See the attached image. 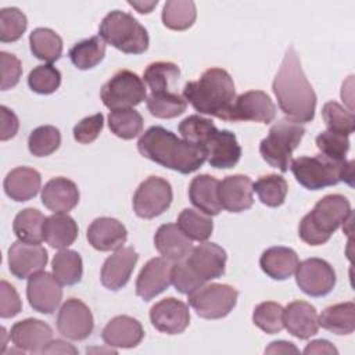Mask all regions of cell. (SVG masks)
<instances>
[{
  "label": "cell",
  "instance_id": "1",
  "mask_svg": "<svg viewBox=\"0 0 355 355\" xmlns=\"http://www.w3.org/2000/svg\"><path fill=\"white\" fill-rule=\"evenodd\" d=\"M272 90L277 98L279 108L290 121L306 123L315 118L316 94L302 71L294 47L287 49L273 79Z\"/></svg>",
  "mask_w": 355,
  "mask_h": 355
},
{
  "label": "cell",
  "instance_id": "2",
  "mask_svg": "<svg viewBox=\"0 0 355 355\" xmlns=\"http://www.w3.org/2000/svg\"><path fill=\"white\" fill-rule=\"evenodd\" d=\"M137 150L144 158L183 175L196 172L207 161V153L201 146L179 139L158 125L148 128L139 137Z\"/></svg>",
  "mask_w": 355,
  "mask_h": 355
},
{
  "label": "cell",
  "instance_id": "3",
  "mask_svg": "<svg viewBox=\"0 0 355 355\" xmlns=\"http://www.w3.org/2000/svg\"><path fill=\"white\" fill-rule=\"evenodd\" d=\"M183 97L200 114L233 122L236 89L227 71L222 68L204 71L198 80L184 85Z\"/></svg>",
  "mask_w": 355,
  "mask_h": 355
},
{
  "label": "cell",
  "instance_id": "4",
  "mask_svg": "<svg viewBox=\"0 0 355 355\" xmlns=\"http://www.w3.org/2000/svg\"><path fill=\"white\" fill-rule=\"evenodd\" d=\"M352 214L351 204L341 194H329L320 198L298 226L300 239L309 245L327 243L331 234Z\"/></svg>",
  "mask_w": 355,
  "mask_h": 355
},
{
  "label": "cell",
  "instance_id": "5",
  "mask_svg": "<svg viewBox=\"0 0 355 355\" xmlns=\"http://www.w3.org/2000/svg\"><path fill=\"white\" fill-rule=\"evenodd\" d=\"M295 180L308 190H320L345 182L352 186L354 161H334L323 154L298 157L290 162Z\"/></svg>",
  "mask_w": 355,
  "mask_h": 355
},
{
  "label": "cell",
  "instance_id": "6",
  "mask_svg": "<svg viewBox=\"0 0 355 355\" xmlns=\"http://www.w3.org/2000/svg\"><path fill=\"white\" fill-rule=\"evenodd\" d=\"M98 36L125 54H141L148 49L147 29L129 12L110 11L98 26Z\"/></svg>",
  "mask_w": 355,
  "mask_h": 355
},
{
  "label": "cell",
  "instance_id": "7",
  "mask_svg": "<svg viewBox=\"0 0 355 355\" xmlns=\"http://www.w3.org/2000/svg\"><path fill=\"white\" fill-rule=\"evenodd\" d=\"M304 135L305 128L301 123L282 119L269 129L268 136L259 144V153L270 166L287 172L293 151L300 146Z\"/></svg>",
  "mask_w": 355,
  "mask_h": 355
},
{
  "label": "cell",
  "instance_id": "8",
  "mask_svg": "<svg viewBox=\"0 0 355 355\" xmlns=\"http://www.w3.org/2000/svg\"><path fill=\"white\" fill-rule=\"evenodd\" d=\"M239 293L229 284H204L189 294V304L202 319H222L236 306Z\"/></svg>",
  "mask_w": 355,
  "mask_h": 355
},
{
  "label": "cell",
  "instance_id": "9",
  "mask_svg": "<svg viewBox=\"0 0 355 355\" xmlns=\"http://www.w3.org/2000/svg\"><path fill=\"white\" fill-rule=\"evenodd\" d=\"M103 104L111 111L132 108L146 100L147 92L141 78L129 69L118 71L100 92Z\"/></svg>",
  "mask_w": 355,
  "mask_h": 355
},
{
  "label": "cell",
  "instance_id": "10",
  "mask_svg": "<svg viewBox=\"0 0 355 355\" xmlns=\"http://www.w3.org/2000/svg\"><path fill=\"white\" fill-rule=\"evenodd\" d=\"M171 183L158 176L143 180L133 196V211L139 218L153 219L164 214L172 204Z\"/></svg>",
  "mask_w": 355,
  "mask_h": 355
},
{
  "label": "cell",
  "instance_id": "11",
  "mask_svg": "<svg viewBox=\"0 0 355 355\" xmlns=\"http://www.w3.org/2000/svg\"><path fill=\"white\" fill-rule=\"evenodd\" d=\"M297 286L309 297L327 295L336 286L333 266L320 258H308L295 269Z\"/></svg>",
  "mask_w": 355,
  "mask_h": 355
},
{
  "label": "cell",
  "instance_id": "12",
  "mask_svg": "<svg viewBox=\"0 0 355 355\" xmlns=\"http://www.w3.org/2000/svg\"><path fill=\"white\" fill-rule=\"evenodd\" d=\"M57 329L61 336L72 341L86 340L94 329V320L89 306L78 300H67L57 315Z\"/></svg>",
  "mask_w": 355,
  "mask_h": 355
},
{
  "label": "cell",
  "instance_id": "13",
  "mask_svg": "<svg viewBox=\"0 0 355 355\" xmlns=\"http://www.w3.org/2000/svg\"><path fill=\"white\" fill-rule=\"evenodd\" d=\"M61 283L49 272H37L28 279L26 298L33 311L51 315L62 300Z\"/></svg>",
  "mask_w": 355,
  "mask_h": 355
},
{
  "label": "cell",
  "instance_id": "14",
  "mask_svg": "<svg viewBox=\"0 0 355 355\" xmlns=\"http://www.w3.org/2000/svg\"><path fill=\"white\" fill-rule=\"evenodd\" d=\"M47 251L40 244L14 241L8 248V269L17 279H29L47 265Z\"/></svg>",
  "mask_w": 355,
  "mask_h": 355
},
{
  "label": "cell",
  "instance_id": "15",
  "mask_svg": "<svg viewBox=\"0 0 355 355\" xmlns=\"http://www.w3.org/2000/svg\"><path fill=\"white\" fill-rule=\"evenodd\" d=\"M150 320L161 333L180 334L190 323V311L183 301L168 297L151 306Z\"/></svg>",
  "mask_w": 355,
  "mask_h": 355
},
{
  "label": "cell",
  "instance_id": "16",
  "mask_svg": "<svg viewBox=\"0 0 355 355\" xmlns=\"http://www.w3.org/2000/svg\"><path fill=\"white\" fill-rule=\"evenodd\" d=\"M202 148L207 153V161L216 169H230L241 157V147L234 133L230 130H219L218 128L208 135L202 143Z\"/></svg>",
  "mask_w": 355,
  "mask_h": 355
},
{
  "label": "cell",
  "instance_id": "17",
  "mask_svg": "<svg viewBox=\"0 0 355 355\" xmlns=\"http://www.w3.org/2000/svg\"><path fill=\"white\" fill-rule=\"evenodd\" d=\"M226 251L216 243H202L194 247L184 259L191 270L202 280L209 282L219 279L225 273Z\"/></svg>",
  "mask_w": 355,
  "mask_h": 355
},
{
  "label": "cell",
  "instance_id": "18",
  "mask_svg": "<svg viewBox=\"0 0 355 355\" xmlns=\"http://www.w3.org/2000/svg\"><path fill=\"white\" fill-rule=\"evenodd\" d=\"M139 254L133 247H121L110 255L101 268L100 280L101 284L111 290L118 291L125 287L130 279V275L136 266Z\"/></svg>",
  "mask_w": 355,
  "mask_h": 355
},
{
  "label": "cell",
  "instance_id": "19",
  "mask_svg": "<svg viewBox=\"0 0 355 355\" xmlns=\"http://www.w3.org/2000/svg\"><path fill=\"white\" fill-rule=\"evenodd\" d=\"M171 273V261L164 257L151 258L141 268L136 279V294L144 301L153 300L172 284Z\"/></svg>",
  "mask_w": 355,
  "mask_h": 355
},
{
  "label": "cell",
  "instance_id": "20",
  "mask_svg": "<svg viewBox=\"0 0 355 355\" xmlns=\"http://www.w3.org/2000/svg\"><path fill=\"white\" fill-rule=\"evenodd\" d=\"M51 327L39 319H24L12 324L10 331V340L22 352L39 354L51 341Z\"/></svg>",
  "mask_w": 355,
  "mask_h": 355
},
{
  "label": "cell",
  "instance_id": "21",
  "mask_svg": "<svg viewBox=\"0 0 355 355\" xmlns=\"http://www.w3.org/2000/svg\"><path fill=\"white\" fill-rule=\"evenodd\" d=\"M276 116V107L270 97L262 90H250L239 97L233 104V122L254 121L270 123Z\"/></svg>",
  "mask_w": 355,
  "mask_h": 355
},
{
  "label": "cell",
  "instance_id": "22",
  "mask_svg": "<svg viewBox=\"0 0 355 355\" xmlns=\"http://www.w3.org/2000/svg\"><path fill=\"white\" fill-rule=\"evenodd\" d=\"M252 182L245 175L226 176L218 186V197L222 208L234 214L252 207Z\"/></svg>",
  "mask_w": 355,
  "mask_h": 355
},
{
  "label": "cell",
  "instance_id": "23",
  "mask_svg": "<svg viewBox=\"0 0 355 355\" xmlns=\"http://www.w3.org/2000/svg\"><path fill=\"white\" fill-rule=\"evenodd\" d=\"M89 244L97 251H114L121 248L128 239L126 227L115 218H96L87 227Z\"/></svg>",
  "mask_w": 355,
  "mask_h": 355
},
{
  "label": "cell",
  "instance_id": "24",
  "mask_svg": "<svg viewBox=\"0 0 355 355\" xmlns=\"http://www.w3.org/2000/svg\"><path fill=\"white\" fill-rule=\"evenodd\" d=\"M143 337L144 330L141 323L128 315L112 318L101 331L105 345L114 348H135L141 343Z\"/></svg>",
  "mask_w": 355,
  "mask_h": 355
},
{
  "label": "cell",
  "instance_id": "25",
  "mask_svg": "<svg viewBox=\"0 0 355 355\" xmlns=\"http://www.w3.org/2000/svg\"><path fill=\"white\" fill-rule=\"evenodd\" d=\"M283 326L291 336L308 340L319 330L318 312L306 301H293L283 309Z\"/></svg>",
  "mask_w": 355,
  "mask_h": 355
},
{
  "label": "cell",
  "instance_id": "26",
  "mask_svg": "<svg viewBox=\"0 0 355 355\" xmlns=\"http://www.w3.org/2000/svg\"><path fill=\"white\" fill-rule=\"evenodd\" d=\"M79 197L75 182L62 176L50 179L42 189V202L54 214H68L78 205Z\"/></svg>",
  "mask_w": 355,
  "mask_h": 355
},
{
  "label": "cell",
  "instance_id": "27",
  "mask_svg": "<svg viewBox=\"0 0 355 355\" xmlns=\"http://www.w3.org/2000/svg\"><path fill=\"white\" fill-rule=\"evenodd\" d=\"M157 251L171 262L184 261L191 250V240L187 239L175 223H165L158 227L154 236Z\"/></svg>",
  "mask_w": 355,
  "mask_h": 355
},
{
  "label": "cell",
  "instance_id": "28",
  "mask_svg": "<svg viewBox=\"0 0 355 355\" xmlns=\"http://www.w3.org/2000/svg\"><path fill=\"white\" fill-rule=\"evenodd\" d=\"M40 184V173L29 166H17L11 169L3 182L7 197L17 202H24L33 198L39 193Z\"/></svg>",
  "mask_w": 355,
  "mask_h": 355
},
{
  "label": "cell",
  "instance_id": "29",
  "mask_svg": "<svg viewBox=\"0 0 355 355\" xmlns=\"http://www.w3.org/2000/svg\"><path fill=\"white\" fill-rule=\"evenodd\" d=\"M219 180L211 175H198L193 178L189 186V198L191 204L208 216L219 215L223 209L218 197Z\"/></svg>",
  "mask_w": 355,
  "mask_h": 355
},
{
  "label": "cell",
  "instance_id": "30",
  "mask_svg": "<svg viewBox=\"0 0 355 355\" xmlns=\"http://www.w3.org/2000/svg\"><path fill=\"white\" fill-rule=\"evenodd\" d=\"M298 255L288 247H270L265 250L259 258V266L270 279L286 280L295 273L298 266Z\"/></svg>",
  "mask_w": 355,
  "mask_h": 355
},
{
  "label": "cell",
  "instance_id": "31",
  "mask_svg": "<svg viewBox=\"0 0 355 355\" xmlns=\"http://www.w3.org/2000/svg\"><path fill=\"white\" fill-rule=\"evenodd\" d=\"M78 237V225L68 214L47 216L43 226V240L53 248H68Z\"/></svg>",
  "mask_w": 355,
  "mask_h": 355
},
{
  "label": "cell",
  "instance_id": "32",
  "mask_svg": "<svg viewBox=\"0 0 355 355\" xmlns=\"http://www.w3.org/2000/svg\"><path fill=\"white\" fill-rule=\"evenodd\" d=\"M318 323L337 336H348L355 330V304L352 301L330 305L318 316Z\"/></svg>",
  "mask_w": 355,
  "mask_h": 355
},
{
  "label": "cell",
  "instance_id": "33",
  "mask_svg": "<svg viewBox=\"0 0 355 355\" xmlns=\"http://www.w3.org/2000/svg\"><path fill=\"white\" fill-rule=\"evenodd\" d=\"M46 216L36 208H25L19 211L12 223L14 234L24 243L40 244L43 241V226Z\"/></svg>",
  "mask_w": 355,
  "mask_h": 355
},
{
  "label": "cell",
  "instance_id": "34",
  "mask_svg": "<svg viewBox=\"0 0 355 355\" xmlns=\"http://www.w3.org/2000/svg\"><path fill=\"white\" fill-rule=\"evenodd\" d=\"M32 54L44 62H54L62 54V39L49 28H36L29 35Z\"/></svg>",
  "mask_w": 355,
  "mask_h": 355
},
{
  "label": "cell",
  "instance_id": "35",
  "mask_svg": "<svg viewBox=\"0 0 355 355\" xmlns=\"http://www.w3.org/2000/svg\"><path fill=\"white\" fill-rule=\"evenodd\" d=\"M51 269L54 277L62 286H73L82 280L83 275V263L80 255L73 250H60L53 261Z\"/></svg>",
  "mask_w": 355,
  "mask_h": 355
},
{
  "label": "cell",
  "instance_id": "36",
  "mask_svg": "<svg viewBox=\"0 0 355 355\" xmlns=\"http://www.w3.org/2000/svg\"><path fill=\"white\" fill-rule=\"evenodd\" d=\"M161 18L168 29L186 31L196 22V3L191 0H168L164 4Z\"/></svg>",
  "mask_w": 355,
  "mask_h": 355
},
{
  "label": "cell",
  "instance_id": "37",
  "mask_svg": "<svg viewBox=\"0 0 355 355\" xmlns=\"http://www.w3.org/2000/svg\"><path fill=\"white\" fill-rule=\"evenodd\" d=\"M105 55V42L100 36H92L89 39L75 43L69 50V58L72 64L82 71L92 69L98 65Z\"/></svg>",
  "mask_w": 355,
  "mask_h": 355
},
{
  "label": "cell",
  "instance_id": "38",
  "mask_svg": "<svg viewBox=\"0 0 355 355\" xmlns=\"http://www.w3.org/2000/svg\"><path fill=\"white\" fill-rule=\"evenodd\" d=\"M180 76V69L176 64L169 61L151 62L143 73V82L155 92H172L178 79Z\"/></svg>",
  "mask_w": 355,
  "mask_h": 355
},
{
  "label": "cell",
  "instance_id": "39",
  "mask_svg": "<svg viewBox=\"0 0 355 355\" xmlns=\"http://www.w3.org/2000/svg\"><path fill=\"white\" fill-rule=\"evenodd\" d=\"M187 101L175 92H155L147 97V110L155 118L171 119L186 111Z\"/></svg>",
  "mask_w": 355,
  "mask_h": 355
},
{
  "label": "cell",
  "instance_id": "40",
  "mask_svg": "<svg viewBox=\"0 0 355 355\" xmlns=\"http://www.w3.org/2000/svg\"><path fill=\"white\" fill-rule=\"evenodd\" d=\"M108 128L116 137L130 140L143 132V116L133 108L115 110L108 115Z\"/></svg>",
  "mask_w": 355,
  "mask_h": 355
},
{
  "label": "cell",
  "instance_id": "41",
  "mask_svg": "<svg viewBox=\"0 0 355 355\" xmlns=\"http://www.w3.org/2000/svg\"><path fill=\"white\" fill-rule=\"evenodd\" d=\"M176 222L182 233L194 241H207L214 230L212 219L191 208H184L179 214Z\"/></svg>",
  "mask_w": 355,
  "mask_h": 355
},
{
  "label": "cell",
  "instance_id": "42",
  "mask_svg": "<svg viewBox=\"0 0 355 355\" xmlns=\"http://www.w3.org/2000/svg\"><path fill=\"white\" fill-rule=\"evenodd\" d=\"M287 182L280 175H266L261 176L255 183H252V190L258 194V198L266 207H280L287 196Z\"/></svg>",
  "mask_w": 355,
  "mask_h": 355
},
{
  "label": "cell",
  "instance_id": "43",
  "mask_svg": "<svg viewBox=\"0 0 355 355\" xmlns=\"http://www.w3.org/2000/svg\"><path fill=\"white\" fill-rule=\"evenodd\" d=\"M61 133L53 125H43L33 129L28 137V148L35 157H47L58 150Z\"/></svg>",
  "mask_w": 355,
  "mask_h": 355
},
{
  "label": "cell",
  "instance_id": "44",
  "mask_svg": "<svg viewBox=\"0 0 355 355\" xmlns=\"http://www.w3.org/2000/svg\"><path fill=\"white\" fill-rule=\"evenodd\" d=\"M283 306L273 301H265L255 306L252 322L266 334H276L283 330Z\"/></svg>",
  "mask_w": 355,
  "mask_h": 355
},
{
  "label": "cell",
  "instance_id": "45",
  "mask_svg": "<svg viewBox=\"0 0 355 355\" xmlns=\"http://www.w3.org/2000/svg\"><path fill=\"white\" fill-rule=\"evenodd\" d=\"M322 116L327 126V130L349 136L354 133L355 116L354 112L345 110L336 101H327L322 108Z\"/></svg>",
  "mask_w": 355,
  "mask_h": 355
},
{
  "label": "cell",
  "instance_id": "46",
  "mask_svg": "<svg viewBox=\"0 0 355 355\" xmlns=\"http://www.w3.org/2000/svg\"><path fill=\"white\" fill-rule=\"evenodd\" d=\"M26 15L17 7L0 10V40L3 43L17 42L26 31Z\"/></svg>",
  "mask_w": 355,
  "mask_h": 355
},
{
  "label": "cell",
  "instance_id": "47",
  "mask_svg": "<svg viewBox=\"0 0 355 355\" xmlns=\"http://www.w3.org/2000/svg\"><path fill=\"white\" fill-rule=\"evenodd\" d=\"M28 85L37 94H51L61 85V72L51 64L37 65L29 72Z\"/></svg>",
  "mask_w": 355,
  "mask_h": 355
},
{
  "label": "cell",
  "instance_id": "48",
  "mask_svg": "<svg viewBox=\"0 0 355 355\" xmlns=\"http://www.w3.org/2000/svg\"><path fill=\"white\" fill-rule=\"evenodd\" d=\"M315 141H316V147L320 150V154L334 161H344L349 150L348 136L336 133L331 130H324L319 133Z\"/></svg>",
  "mask_w": 355,
  "mask_h": 355
},
{
  "label": "cell",
  "instance_id": "49",
  "mask_svg": "<svg viewBox=\"0 0 355 355\" xmlns=\"http://www.w3.org/2000/svg\"><path fill=\"white\" fill-rule=\"evenodd\" d=\"M216 126L214 122L208 118H202L200 115H190L184 118L178 129L182 137L190 143H194L197 146L202 147V143L208 137V135L215 129Z\"/></svg>",
  "mask_w": 355,
  "mask_h": 355
},
{
  "label": "cell",
  "instance_id": "50",
  "mask_svg": "<svg viewBox=\"0 0 355 355\" xmlns=\"http://www.w3.org/2000/svg\"><path fill=\"white\" fill-rule=\"evenodd\" d=\"M171 280H172V284L175 286L176 291L186 294V295L191 294L193 291H196L197 288H200L201 286L205 284V282H202L191 270V268L187 265L186 261L175 262V265H172Z\"/></svg>",
  "mask_w": 355,
  "mask_h": 355
},
{
  "label": "cell",
  "instance_id": "51",
  "mask_svg": "<svg viewBox=\"0 0 355 355\" xmlns=\"http://www.w3.org/2000/svg\"><path fill=\"white\" fill-rule=\"evenodd\" d=\"M104 126L103 114H94L83 118L73 126V139L80 144H90L101 133Z\"/></svg>",
  "mask_w": 355,
  "mask_h": 355
},
{
  "label": "cell",
  "instance_id": "52",
  "mask_svg": "<svg viewBox=\"0 0 355 355\" xmlns=\"http://www.w3.org/2000/svg\"><path fill=\"white\" fill-rule=\"evenodd\" d=\"M0 65H1V90L12 89L14 86L18 85L22 75L21 61L14 54L1 51Z\"/></svg>",
  "mask_w": 355,
  "mask_h": 355
},
{
  "label": "cell",
  "instance_id": "53",
  "mask_svg": "<svg viewBox=\"0 0 355 355\" xmlns=\"http://www.w3.org/2000/svg\"><path fill=\"white\" fill-rule=\"evenodd\" d=\"M22 309V302L21 298L8 282L1 280L0 282V316L3 319L14 318L18 315Z\"/></svg>",
  "mask_w": 355,
  "mask_h": 355
},
{
  "label": "cell",
  "instance_id": "54",
  "mask_svg": "<svg viewBox=\"0 0 355 355\" xmlns=\"http://www.w3.org/2000/svg\"><path fill=\"white\" fill-rule=\"evenodd\" d=\"M0 118H1V123H0V139L3 141L12 139L19 128V121L18 116L14 114V111H11L10 108H7L6 105L0 107Z\"/></svg>",
  "mask_w": 355,
  "mask_h": 355
},
{
  "label": "cell",
  "instance_id": "55",
  "mask_svg": "<svg viewBox=\"0 0 355 355\" xmlns=\"http://www.w3.org/2000/svg\"><path fill=\"white\" fill-rule=\"evenodd\" d=\"M304 354H338V351L327 340H315V341H311L304 348Z\"/></svg>",
  "mask_w": 355,
  "mask_h": 355
},
{
  "label": "cell",
  "instance_id": "56",
  "mask_svg": "<svg viewBox=\"0 0 355 355\" xmlns=\"http://www.w3.org/2000/svg\"><path fill=\"white\" fill-rule=\"evenodd\" d=\"M43 354H78V349L62 340H51L43 349Z\"/></svg>",
  "mask_w": 355,
  "mask_h": 355
},
{
  "label": "cell",
  "instance_id": "57",
  "mask_svg": "<svg viewBox=\"0 0 355 355\" xmlns=\"http://www.w3.org/2000/svg\"><path fill=\"white\" fill-rule=\"evenodd\" d=\"M290 352H298V348L293 343H287V341H273L265 349V354H290Z\"/></svg>",
  "mask_w": 355,
  "mask_h": 355
},
{
  "label": "cell",
  "instance_id": "58",
  "mask_svg": "<svg viewBox=\"0 0 355 355\" xmlns=\"http://www.w3.org/2000/svg\"><path fill=\"white\" fill-rule=\"evenodd\" d=\"M128 4L130 7H133L136 11H139L140 14H148L158 4V1L157 0H154V1H128Z\"/></svg>",
  "mask_w": 355,
  "mask_h": 355
},
{
  "label": "cell",
  "instance_id": "59",
  "mask_svg": "<svg viewBox=\"0 0 355 355\" xmlns=\"http://www.w3.org/2000/svg\"><path fill=\"white\" fill-rule=\"evenodd\" d=\"M4 336H6V329L4 327H1V349H0V352H4V348H6V340H4Z\"/></svg>",
  "mask_w": 355,
  "mask_h": 355
}]
</instances>
